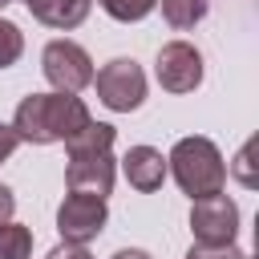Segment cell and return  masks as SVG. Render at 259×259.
<instances>
[{
	"mask_svg": "<svg viewBox=\"0 0 259 259\" xmlns=\"http://www.w3.org/2000/svg\"><path fill=\"white\" fill-rule=\"evenodd\" d=\"M89 109L77 93H28L16 113H12V134L28 146H53V142H69L73 134H81L89 125Z\"/></svg>",
	"mask_w": 259,
	"mask_h": 259,
	"instance_id": "obj_1",
	"label": "cell"
},
{
	"mask_svg": "<svg viewBox=\"0 0 259 259\" xmlns=\"http://www.w3.org/2000/svg\"><path fill=\"white\" fill-rule=\"evenodd\" d=\"M166 170L174 174L178 190L190 198H210L223 194L227 186V162L210 138H178L166 158Z\"/></svg>",
	"mask_w": 259,
	"mask_h": 259,
	"instance_id": "obj_2",
	"label": "cell"
},
{
	"mask_svg": "<svg viewBox=\"0 0 259 259\" xmlns=\"http://www.w3.org/2000/svg\"><path fill=\"white\" fill-rule=\"evenodd\" d=\"M93 85H97L101 105L113 109V113H130L146 101V73L130 57H113L109 65H101L93 73Z\"/></svg>",
	"mask_w": 259,
	"mask_h": 259,
	"instance_id": "obj_3",
	"label": "cell"
},
{
	"mask_svg": "<svg viewBox=\"0 0 259 259\" xmlns=\"http://www.w3.org/2000/svg\"><path fill=\"white\" fill-rule=\"evenodd\" d=\"M40 69L57 93H81L85 85H93V61L77 40H49L40 53Z\"/></svg>",
	"mask_w": 259,
	"mask_h": 259,
	"instance_id": "obj_4",
	"label": "cell"
},
{
	"mask_svg": "<svg viewBox=\"0 0 259 259\" xmlns=\"http://www.w3.org/2000/svg\"><path fill=\"white\" fill-rule=\"evenodd\" d=\"M190 231H194L198 247H227L239 235V206L227 194L194 198V206H190Z\"/></svg>",
	"mask_w": 259,
	"mask_h": 259,
	"instance_id": "obj_5",
	"label": "cell"
},
{
	"mask_svg": "<svg viewBox=\"0 0 259 259\" xmlns=\"http://www.w3.org/2000/svg\"><path fill=\"white\" fill-rule=\"evenodd\" d=\"M109 223V210H105V198H89V194H65V202L57 206V231L65 243L73 247H85L89 239H97Z\"/></svg>",
	"mask_w": 259,
	"mask_h": 259,
	"instance_id": "obj_6",
	"label": "cell"
},
{
	"mask_svg": "<svg viewBox=\"0 0 259 259\" xmlns=\"http://www.w3.org/2000/svg\"><path fill=\"white\" fill-rule=\"evenodd\" d=\"M154 77L166 93H194L202 85V53L190 40H170L158 49Z\"/></svg>",
	"mask_w": 259,
	"mask_h": 259,
	"instance_id": "obj_7",
	"label": "cell"
},
{
	"mask_svg": "<svg viewBox=\"0 0 259 259\" xmlns=\"http://www.w3.org/2000/svg\"><path fill=\"white\" fill-rule=\"evenodd\" d=\"M113 178H117V162H113L109 150H77V154H69L65 182H69L73 194L105 198L113 190Z\"/></svg>",
	"mask_w": 259,
	"mask_h": 259,
	"instance_id": "obj_8",
	"label": "cell"
},
{
	"mask_svg": "<svg viewBox=\"0 0 259 259\" xmlns=\"http://www.w3.org/2000/svg\"><path fill=\"white\" fill-rule=\"evenodd\" d=\"M121 174L130 178L134 190L154 194V190H162V182H166V158H162V150H154V146H130V154L121 158Z\"/></svg>",
	"mask_w": 259,
	"mask_h": 259,
	"instance_id": "obj_9",
	"label": "cell"
},
{
	"mask_svg": "<svg viewBox=\"0 0 259 259\" xmlns=\"http://www.w3.org/2000/svg\"><path fill=\"white\" fill-rule=\"evenodd\" d=\"M24 4H28V12H32L40 24L61 28V32L85 24V16H89V8H93V0H24Z\"/></svg>",
	"mask_w": 259,
	"mask_h": 259,
	"instance_id": "obj_10",
	"label": "cell"
},
{
	"mask_svg": "<svg viewBox=\"0 0 259 259\" xmlns=\"http://www.w3.org/2000/svg\"><path fill=\"white\" fill-rule=\"evenodd\" d=\"M206 12H210V0H162V16H166V24L178 28V32L194 28Z\"/></svg>",
	"mask_w": 259,
	"mask_h": 259,
	"instance_id": "obj_11",
	"label": "cell"
},
{
	"mask_svg": "<svg viewBox=\"0 0 259 259\" xmlns=\"http://www.w3.org/2000/svg\"><path fill=\"white\" fill-rule=\"evenodd\" d=\"M113 138H117L113 125H105V121H89L81 134H73V138L65 142V150H69V154H77V150H113Z\"/></svg>",
	"mask_w": 259,
	"mask_h": 259,
	"instance_id": "obj_12",
	"label": "cell"
},
{
	"mask_svg": "<svg viewBox=\"0 0 259 259\" xmlns=\"http://www.w3.org/2000/svg\"><path fill=\"white\" fill-rule=\"evenodd\" d=\"M32 255V231L20 223L0 227V259H28Z\"/></svg>",
	"mask_w": 259,
	"mask_h": 259,
	"instance_id": "obj_13",
	"label": "cell"
},
{
	"mask_svg": "<svg viewBox=\"0 0 259 259\" xmlns=\"http://www.w3.org/2000/svg\"><path fill=\"white\" fill-rule=\"evenodd\" d=\"M97 4H101L105 16H113V20H121V24H134V20H146L158 0H97Z\"/></svg>",
	"mask_w": 259,
	"mask_h": 259,
	"instance_id": "obj_14",
	"label": "cell"
},
{
	"mask_svg": "<svg viewBox=\"0 0 259 259\" xmlns=\"http://www.w3.org/2000/svg\"><path fill=\"white\" fill-rule=\"evenodd\" d=\"M20 53H24V32H20L12 20H4V16H0V69L16 65V61H20Z\"/></svg>",
	"mask_w": 259,
	"mask_h": 259,
	"instance_id": "obj_15",
	"label": "cell"
},
{
	"mask_svg": "<svg viewBox=\"0 0 259 259\" xmlns=\"http://www.w3.org/2000/svg\"><path fill=\"white\" fill-rule=\"evenodd\" d=\"M186 259H243V251L235 247V243H227V247H190L186 251Z\"/></svg>",
	"mask_w": 259,
	"mask_h": 259,
	"instance_id": "obj_16",
	"label": "cell"
},
{
	"mask_svg": "<svg viewBox=\"0 0 259 259\" xmlns=\"http://www.w3.org/2000/svg\"><path fill=\"white\" fill-rule=\"evenodd\" d=\"M231 170H235V178H239L243 186H255V174H251V142L235 154V166H231Z\"/></svg>",
	"mask_w": 259,
	"mask_h": 259,
	"instance_id": "obj_17",
	"label": "cell"
},
{
	"mask_svg": "<svg viewBox=\"0 0 259 259\" xmlns=\"http://www.w3.org/2000/svg\"><path fill=\"white\" fill-rule=\"evenodd\" d=\"M16 146H20V138L12 134V125H0V162H8Z\"/></svg>",
	"mask_w": 259,
	"mask_h": 259,
	"instance_id": "obj_18",
	"label": "cell"
},
{
	"mask_svg": "<svg viewBox=\"0 0 259 259\" xmlns=\"http://www.w3.org/2000/svg\"><path fill=\"white\" fill-rule=\"evenodd\" d=\"M49 259H93V255H89L85 247H73V243H61V247H57V251H53Z\"/></svg>",
	"mask_w": 259,
	"mask_h": 259,
	"instance_id": "obj_19",
	"label": "cell"
},
{
	"mask_svg": "<svg viewBox=\"0 0 259 259\" xmlns=\"http://www.w3.org/2000/svg\"><path fill=\"white\" fill-rule=\"evenodd\" d=\"M12 210H16V198H12V190H8V186H0V227H4V223H12Z\"/></svg>",
	"mask_w": 259,
	"mask_h": 259,
	"instance_id": "obj_20",
	"label": "cell"
},
{
	"mask_svg": "<svg viewBox=\"0 0 259 259\" xmlns=\"http://www.w3.org/2000/svg\"><path fill=\"white\" fill-rule=\"evenodd\" d=\"M113 259H154L150 251H138V247H125V251H117Z\"/></svg>",
	"mask_w": 259,
	"mask_h": 259,
	"instance_id": "obj_21",
	"label": "cell"
},
{
	"mask_svg": "<svg viewBox=\"0 0 259 259\" xmlns=\"http://www.w3.org/2000/svg\"><path fill=\"white\" fill-rule=\"evenodd\" d=\"M8 4H12V0H0V8H8Z\"/></svg>",
	"mask_w": 259,
	"mask_h": 259,
	"instance_id": "obj_22",
	"label": "cell"
},
{
	"mask_svg": "<svg viewBox=\"0 0 259 259\" xmlns=\"http://www.w3.org/2000/svg\"><path fill=\"white\" fill-rule=\"evenodd\" d=\"M243 259H247V255H243Z\"/></svg>",
	"mask_w": 259,
	"mask_h": 259,
	"instance_id": "obj_23",
	"label": "cell"
}]
</instances>
